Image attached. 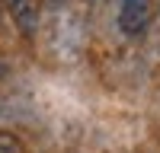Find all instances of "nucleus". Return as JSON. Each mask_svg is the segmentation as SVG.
<instances>
[{
    "label": "nucleus",
    "instance_id": "1",
    "mask_svg": "<svg viewBox=\"0 0 160 153\" xmlns=\"http://www.w3.org/2000/svg\"><path fill=\"white\" fill-rule=\"evenodd\" d=\"M118 22H122V29L128 35H141L148 29V22H151V3L148 0H122V16H118Z\"/></svg>",
    "mask_w": 160,
    "mask_h": 153
},
{
    "label": "nucleus",
    "instance_id": "2",
    "mask_svg": "<svg viewBox=\"0 0 160 153\" xmlns=\"http://www.w3.org/2000/svg\"><path fill=\"white\" fill-rule=\"evenodd\" d=\"M7 10H10L13 22L19 26V32L32 35L38 29V3L35 0H7Z\"/></svg>",
    "mask_w": 160,
    "mask_h": 153
},
{
    "label": "nucleus",
    "instance_id": "3",
    "mask_svg": "<svg viewBox=\"0 0 160 153\" xmlns=\"http://www.w3.org/2000/svg\"><path fill=\"white\" fill-rule=\"evenodd\" d=\"M0 153H22V147H19V140L13 137V134L0 131Z\"/></svg>",
    "mask_w": 160,
    "mask_h": 153
}]
</instances>
